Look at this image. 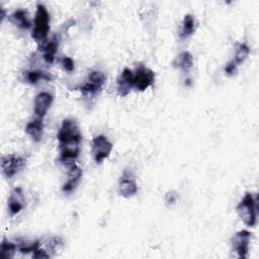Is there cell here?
I'll use <instances>...</instances> for the list:
<instances>
[{"label": "cell", "mask_w": 259, "mask_h": 259, "mask_svg": "<svg viewBox=\"0 0 259 259\" xmlns=\"http://www.w3.org/2000/svg\"><path fill=\"white\" fill-rule=\"evenodd\" d=\"M176 63L181 70H183L185 72L190 70L193 65V59H192L191 54L186 51L180 53L176 59Z\"/></svg>", "instance_id": "d6986e66"}, {"label": "cell", "mask_w": 259, "mask_h": 259, "mask_svg": "<svg viewBox=\"0 0 259 259\" xmlns=\"http://www.w3.org/2000/svg\"><path fill=\"white\" fill-rule=\"evenodd\" d=\"M134 87V73L127 68H124L117 78V93L119 96H125Z\"/></svg>", "instance_id": "7c38bea8"}, {"label": "cell", "mask_w": 259, "mask_h": 259, "mask_svg": "<svg viewBox=\"0 0 259 259\" xmlns=\"http://www.w3.org/2000/svg\"><path fill=\"white\" fill-rule=\"evenodd\" d=\"M237 212L243 223L248 227H254L257 222V202L253 194L247 192L237 205Z\"/></svg>", "instance_id": "3957f363"}, {"label": "cell", "mask_w": 259, "mask_h": 259, "mask_svg": "<svg viewBox=\"0 0 259 259\" xmlns=\"http://www.w3.org/2000/svg\"><path fill=\"white\" fill-rule=\"evenodd\" d=\"M50 31V14L42 4H37L33 21L32 38L37 42H44Z\"/></svg>", "instance_id": "7a4b0ae2"}, {"label": "cell", "mask_w": 259, "mask_h": 259, "mask_svg": "<svg viewBox=\"0 0 259 259\" xmlns=\"http://www.w3.org/2000/svg\"><path fill=\"white\" fill-rule=\"evenodd\" d=\"M57 137L62 163L66 166L76 163L82 140V135L77 121L73 118L64 119Z\"/></svg>", "instance_id": "6da1fadb"}, {"label": "cell", "mask_w": 259, "mask_h": 259, "mask_svg": "<svg viewBox=\"0 0 259 259\" xmlns=\"http://www.w3.org/2000/svg\"><path fill=\"white\" fill-rule=\"evenodd\" d=\"M24 207V197L23 192L20 187L14 188L8 198V210L11 215L19 213Z\"/></svg>", "instance_id": "4fadbf2b"}, {"label": "cell", "mask_w": 259, "mask_h": 259, "mask_svg": "<svg viewBox=\"0 0 259 259\" xmlns=\"http://www.w3.org/2000/svg\"><path fill=\"white\" fill-rule=\"evenodd\" d=\"M112 144L103 135H99L92 140V154L96 163H102L111 153Z\"/></svg>", "instance_id": "277c9868"}, {"label": "cell", "mask_w": 259, "mask_h": 259, "mask_svg": "<svg viewBox=\"0 0 259 259\" xmlns=\"http://www.w3.org/2000/svg\"><path fill=\"white\" fill-rule=\"evenodd\" d=\"M67 167L69 168V176H68L67 182L63 185L62 190L66 193H70L75 189V187L79 183L82 177V170L76 163L71 164Z\"/></svg>", "instance_id": "5bb4252c"}, {"label": "cell", "mask_w": 259, "mask_h": 259, "mask_svg": "<svg viewBox=\"0 0 259 259\" xmlns=\"http://www.w3.org/2000/svg\"><path fill=\"white\" fill-rule=\"evenodd\" d=\"M155 80V73L150 68L140 65L134 73V87L137 90L144 91L153 85Z\"/></svg>", "instance_id": "52a82bcc"}, {"label": "cell", "mask_w": 259, "mask_h": 259, "mask_svg": "<svg viewBox=\"0 0 259 259\" xmlns=\"http://www.w3.org/2000/svg\"><path fill=\"white\" fill-rule=\"evenodd\" d=\"M25 165V158L19 155L11 154L3 156L1 159L2 173L6 178L13 177Z\"/></svg>", "instance_id": "5b68a950"}, {"label": "cell", "mask_w": 259, "mask_h": 259, "mask_svg": "<svg viewBox=\"0 0 259 259\" xmlns=\"http://www.w3.org/2000/svg\"><path fill=\"white\" fill-rule=\"evenodd\" d=\"M58 46L59 40L56 37H54L44 47V59L47 63L52 64L54 62L56 53L58 51Z\"/></svg>", "instance_id": "ac0fdd59"}, {"label": "cell", "mask_w": 259, "mask_h": 259, "mask_svg": "<svg viewBox=\"0 0 259 259\" xmlns=\"http://www.w3.org/2000/svg\"><path fill=\"white\" fill-rule=\"evenodd\" d=\"M249 53H250L249 47L246 44H240L238 46L235 58L231 62H229L227 64V66L225 67V73L227 75H229V76L234 75L236 73V71H237L238 66L241 65L246 60V58L248 57Z\"/></svg>", "instance_id": "30bf717a"}, {"label": "cell", "mask_w": 259, "mask_h": 259, "mask_svg": "<svg viewBox=\"0 0 259 259\" xmlns=\"http://www.w3.org/2000/svg\"><path fill=\"white\" fill-rule=\"evenodd\" d=\"M62 65L64 67V69L67 71V72H72L74 71V61L69 58V57H63L62 58Z\"/></svg>", "instance_id": "7402d4cb"}, {"label": "cell", "mask_w": 259, "mask_h": 259, "mask_svg": "<svg viewBox=\"0 0 259 259\" xmlns=\"http://www.w3.org/2000/svg\"><path fill=\"white\" fill-rule=\"evenodd\" d=\"M138 191L136 178L132 171L124 170L118 180V192L121 196L130 198Z\"/></svg>", "instance_id": "ba28073f"}, {"label": "cell", "mask_w": 259, "mask_h": 259, "mask_svg": "<svg viewBox=\"0 0 259 259\" xmlns=\"http://www.w3.org/2000/svg\"><path fill=\"white\" fill-rule=\"evenodd\" d=\"M16 251V245L7 240H3L0 246V257L2 259H9L14 256Z\"/></svg>", "instance_id": "ffe728a7"}, {"label": "cell", "mask_w": 259, "mask_h": 259, "mask_svg": "<svg viewBox=\"0 0 259 259\" xmlns=\"http://www.w3.org/2000/svg\"><path fill=\"white\" fill-rule=\"evenodd\" d=\"M25 133L34 141V142H40L44 136V122L41 118L34 119L30 122H28L25 126Z\"/></svg>", "instance_id": "9a60e30c"}, {"label": "cell", "mask_w": 259, "mask_h": 259, "mask_svg": "<svg viewBox=\"0 0 259 259\" xmlns=\"http://www.w3.org/2000/svg\"><path fill=\"white\" fill-rule=\"evenodd\" d=\"M176 198H177V195H176L174 192H169V193H167V195H166V201L169 202V203H170V202H171V203L175 202Z\"/></svg>", "instance_id": "603a6c76"}, {"label": "cell", "mask_w": 259, "mask_h": 259, "mask_svg": "<svg viewBox=\"0 0 259 259\" xmlns=\"http://www.w3.org/2000/svg\"><path fill=\"white\" fill-rule=\"evenodd\" d=\"M26 82L30 83V84H35L37 82H39L40 80H50L51 76L45 72L41 71H28L25 72V76H24Z\"/></svg>", "instance_id": "44dd1931"}, {"label": "cell", "mask_w": 259, "mask_h": 259, "mask_svg": "<svg viewBox=\"0 0 259 259\" xmlns=\"http://www.w3.org/2000/svg\"><path fill=\"white\" fill-rule=\"evenodd\" d=\"M251 239V233L242 230L236 233L232 238V247L239 258H246L249 250V243Z\"/></svg>", "instance_id": "9c48e42d"}, {"label": "cell", "mask_w": 259, "mask_h": 259, "mask_svg": "<svg viewBox=\"0 0 259 259\" xmlns=\"http://www.w3.org/2000/svg\"><path fill=\"white\" fill-rule=\"evenodd\" d=\"M10 20L13 24L21 29H28L30 27V21L28 19L27 13L24 9H17L10 15Z\"/></svg>", "instance_id": "2e32d148"}, {"label": "cell", "mask_w": 259, "mask_h": 259, "mask_svg": "<svg viewBox=\"0 0 259 259\" xmlns=\"http://www.w3.org/2000/svg\"><path fill=\"white\" fill-rule=\"evenodd\" d=\"M53 102V95L49 92H39L34 99V113L37 117L42 118L50 109Z\"/></svg>", "instance_id": "8fae6325"}, {"label": "cell", "mask_w": 259, "mask_h": 259, "mask_svg": "<svg viewBox=\"0 0 259 259\" xmlns=\"http://www.w3.org/2000/svg\"><path fill=\"white\" fill-rule=\"evenodd\" d=\"M105 80H106V77L102 72L93 70L89 73L87 81L79 87V90L83 94L94 95L101 90V88L105 84Z\"/></svg>", "instance_id": "8992f818"}, {"label": "cell", "mask_w": 259, "mask_h": 259, "mask_svg": "<svg viewBox=\"0 0 259 259\" xmlns=\"http://www.w3.org/2000/svg\"><path fill=\"white\" fill-rule=\"evenodd\" d=\"M196 28V21L195 18L193 17V15L191 14H186L183 18L182 21V26H181V30H180V37L181 38H187L188 36H190Z\"/></svg>", "instance_id": "e0dca14e"}]
</instances>
